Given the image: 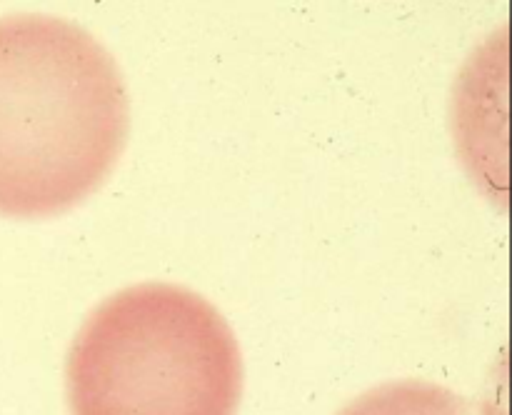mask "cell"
<instances>
[{
	"label": "cell",
	"instance_id": "2",
	"mask_svg": "<svg viewBox=\"0 0 512 415\" xmlns=\"http://www.w3.org/2000/svg\"><path fill=\"white\" fill-rule=\"evenodd\" d=\"M65 390L73 415H235L243 358L203 295L140 283L88 315L70 345Z\"/></svg>",
	"mask_w": 512,
	"mask_h": 415
},
{
	"label": "cell",
	"instance_id": "1",
	"mask_svg": "<svg viewBox=\"0 0 512 415\" xmlns=\"http://www.w3.org/2000/svg\"><path fill=\"white\" fill-rule=\"evenodd\" d=\"M113 55L50 15L0 18V215L43 218L83 203L128 138Z\"/></svg>",
	"mask_w": 512,
	"mask_h": 415
},
{
	"label": "cell",
	"instance_id": "3",
	"mask_svg": "<svg viewBox=\"0 0 512 415\" xmlns=\"http://www.w3.org/2000/svg\"><path fill=\"white\" fill-rule=\"evenodd\" d=\"M338 415H490L465 395L428 380L385 383L340 410Z\"/></svg>",
	"mask_w": 512,
	"mask_h": 415
}]
</instances>
